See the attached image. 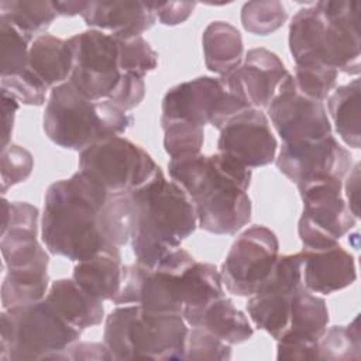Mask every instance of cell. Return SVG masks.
<instances>
[{"label":"cell","instance_id":"obj_1","mask_svg":"<svg viewBox=\"0 0 361 361\" xmlns=\"http://www.w3.org/2000/svg\"><path fill=\"white\" fill-rule=\"evenodd\" d=\"M168 169L172 180L190 197L197 226L204 231L231 235L250 223V168L217 152L171 159Z\"/></svg>","mask_w":361,"mask_h":361},{"label":"cell","instance_id":"obj_2","mask_svg":"<svg viewBox=\"0 0 361 361\" xmlns=\"http://www.w3.org/2000/svg\"><path fill=\"white\" fill-rule=\"evenodd\" d=\"M109 192L83 171L49 185L44 199L41 237L48 251L79 262L111 248L100 228Z\"/></svg>","mask_w":361,"mask_h":361},{"label":"cell","instance_id":"obj_3","mask_svg":"<svg viewBox=\"0 0 361 361\" xmlns=\"http://www.w3.org/2000/svg\"><path fill=\"white\" fill-rule=\"evenodd\" d=\"M130 195L133 200L131 248L137 262L152 268L179 248L180 243L196 230L195 206L176 182L165 178L159 166Z\"/></svg>","mask_w":361,"mask_h":361},{"label":"cell","instance_id":"obj_4","mask_svg":"<svg viewBox=\"0 0 361 361\" xmlns=\"http://www.w3.org/2000/svg\"><path fill=\"white\" fill-rule=\"evenodd\" d=\"M360 11L355 0H322L300 8L289 24V49L295 63H322L358 75Z\"/></svg>","mask_w":361,"mask_h":361},{"label":"cell","instance_id":"obj_5","mask_svg":"<svg viewBox=\"0 0 361 361\" xmlns=\"http://www.w3.org/2000/svg\"><path fill=\"white\" fill-rule=\"evenodd\" d=\"M188 326L180 313L120 305L106 317L103 343L111 360H180Z\"/></svg>","mask_w":361,"mask_h":361},{"label":"cell","instance_id":"obj_6","mask_svg":"<svg viewBox=\"0 0 361 361\" xmlns=\"http://www.w3.org/2000/svg\"><path fill=\"white\" fill-rule=\"evenodd\" d=\"M133 116L110 100H89L68 80L51 89L42 127L45 135L65 149L82 151L114 135L124 134Z\"/></svg>","mask_w":361,"mask_h":361},{"label":"cell","instance_id":"obj_7","mask_svg":"<svg viewBox=\"0 0 361 361\" xmlns=\"http://www.w3.org/2000/svg\"><path fill=\"white\" fill-rule=\"evenodd\" d=\"M0 360H55L78 341L82 330L66 323L45 300L3 309L0 314Z\"/></svg>","mask_w":361,"mask_h":361},{"label":"cell","instance_id":"obj_8","mask_svg":"<svg viewBox=\"0 0 361 361\" xmlns=\"http://www.w3.org/2000/svg\"><path fill=\"white\" fill-rule=\"evenodd\" d=\"M196 259L183 248H176L155 267L135 262L123 267L121 286L111 299L114 305H140L155 312L183 310L182 272Z\"/></svg>","mask_w":361,"mask_h":361},{"label":"cell","instance_id":"obj_9","mask_svg":"<svg viewBox=\"0 0 361 361\" xmlns=\"http://www.w3.org/2000/svg\"><path fill=\"white\" fill-rule=\"evenodd\" d=\"M158 169L151 155L138 144L114 135L79 152V171L97 180L109 193L131 192Z\"/></svg>","mask_w":361,"mask_h":361},{"label":"cell","instance_id":"obj_10","mask_svg":"<svg viewBox=\"0 0 361 361\" xmlns=\"http://www.w3.org/2000/svg\"><path fill=\"white\" fill-rule=\"evenodd\" d=\"M340 179H320L298 186L303 212L298 234L303 248H326L344 237L357 221L341 193Z\"/></svg>","mask_w":361,"mask_h":361},{"label":"cell","instance_id":"obj_11","mask_svg":"<svg viewBox=\"0 0 361 361\" xmlns=\"http://www.w3.org/2000/svg\"><path fill=\"white\" fill-rule=\"evenodd\" d=\"M73 55L69 82L89 100H109L121 80L117 38L100 30H87L68 38Z\"/></svg>","mask_w":361,"mask_h":361},{"label":"cell","instance_id":"obj_12","mask_svg":"<svg viewBox=\"0 0 361 361\" xmlns=\"http://www.w3.org/2000/svg\"><path fill=\"white\" fill-rule=\"evenodd\" d=\"M248 109L235 94L228 92L220 78L199 76L171 87L162 99L161 118H180L217 130L237 113Z\"/></svg>","mask_w":361,"mask_h":361},{"label":"cell","instance_id":"obj_13","mask_svg":"<svg viewBox=\"0 0 361 361\" xmlns=\"http://www.w3.org/2000/svg\"><path fill=\"white\" fill-rule=\"evenodd\" d=\"M278 257L275 233L265 226H251L233 243L221 265V282L235 296H252L271 275Z\"/></svg>","mask_w":361,"mask_h":361},{"label":"cell","instance_id":"obj_14","mask_svg":"<svg viewBox=\"0 0 361 361\" xmlns=\"http://www.w3.org/2000/svg\"><path fill=\"white\" fill-rule=\"evenodd\" d=\"M267 110L283 144L331 135V124L323 102L303 94L290 73L279 85Z\"/></svg>","mask_w":361,"mask_h":361},{"label":"cell","instance_id":"obj_15","mask_svg":"<svg viewBox=\"0 0 361 361\" xmlns=\"http://www.w3.org/2000/svg\"><path fill=\"white\" fill-rule=\"evenodd\" d=\"M300 285H303L300 254L278 257L271 275L247 303V312L255 327L278 340L289 323L290 296Z\"/></svg>","mask_w":361,"mask_h":361},{"label":"cell","instance_id":"obj_16","mask_svg":"<svg viewBox=\"0 0 361 361\" xmlns=\"http://www.w3.org/2000/svg\"><path fill=\"white\" fill-rule=\"evenodd\" d=\"M276 168L296 186L320 179H340L351 168L350 152L333 135L282 144L276 157Z\"/></svg>","mask_w":361,"mask_h":361},{"label":"cell","instance_id":"obj_17","mask_svg":"<svg viewBox=\"0 0 361 361\" xmlns=\"http://www.w3.org/2000/svg\"><path fill=\"white\" fill-rule=\"evenodd\" d=\"M217 148L247 168H258L275 161L278 141L267 116L259 109L248 107L223 126Z\"/></svg>","mask_w":361,"mask_h":361},{"label":"cell","instance_id":"obj_18","mask_svg":"<svg viewBox=\"0 0 361 361\" xmlns=\"http://www.w3.org/2000/svg\"><path fill=\"white\" fill-rule=\"evenodd\" d=\"M289 75L279 56L267 48L250 49L241 65L220 76L226 89L248 107H268L279 85Z\"/></svg>","mask_w":361,"mask_h":361},{"label":"cell","instance_id":"obj_19","mask_svg":"<svg viewBox=\"0 0 361 361\" xmlns=\"http://www.w3.org/2000/svg\"><path fill=\"white\" fill-rule=\"evenodd\" d=\"M0 248L6 268L49 259L37 240L38 209L27 202L1 200Z\"/></svg>","mask_w":361,"mask_h":361},{"label":"cell","instance_id":"obj_20","mask_svg":"<svg viewBox=\"0 0 361 361\" xmlns=\"http://www.w3.org/2000/svg\"><path fill=\"white\" fill-rule=\"evenodd\" d=\"M302 283L313 293L330 295L354 283L357 279L354 257L338 243L326 248H303Z\"/></svg>","mask_w":361,"mask_h":361},{"label":"cell","instance_id":"obj_21","mask_svg":"<svg viewBox=\"0 0 361 361\" xmlns=\"http://www.w3.org/2000/svg\"><path fill=\"white\" fill-rule=\"evenodd\" d=\"M80 16L86 25L93 30L109 31V34L118 38L141 35L157 20L152 1L130 0L87 1Z\"/></svg>","mask_w":361,"mask_h":361},{"label":"cell","instance_id":"obj_22","mask_svg":"<svg viewBox=\"0 0 361 361\" xmlns=\"http://www.w3.org/2000/svg\"><path fill=\"white\" fill-rule=\"evenodd\" d=\"M45 300L71 326L85 330L102 323L103 300L89 295L73 279H58L51 283Z\"/></svg>","mask_w":361,"mask_h":361},{"label":"cell","instance_id":"obj_23","mask_svg":"<svg viewBox=\"0 0 361 361\" xmlns=\"http://www.w3.org/2000/svg\"><path fill=\"white\" fill-rule=\"evenodd\" d=\"M73 55L68 39L51 34L34 38L28 52V69L49 89L69 80Z\"/></svg>","mask_w":361,"mask_h":361},{"label":"cell","instance_id":"obj_24","mask_svg":"<svg viewBox=\"0 0 361 361\" xmlns=\"http://www.w3.org/2000/svg\"><path fill=\"white\" fill-rule=\"evenodd\" d=\"M72 279L89 295L100 300H111L123 279L120 248L104 250L92 258L79 261L73 268Z\"/></svg>","mask_w":361,"mask_h":361},{"label":"cell","instance_id":"obj_25","mask_svg":"<svg viewBox=\"0 0 361 361\" xmlns=\"http://www.w3.org/2000/svg\"><path fill=\"white\" fill-rule=\"evenodd\" d=\"M202 45L206 68L220 76L233 72L244 59L241 34L230 23H210L203 31Z\"/></svg>","mask_w":361,"mask_h":361},{"label":"cell","instance_id":"obj_26","mask_svg":"<svg viewBox=\"0 0 361 361\" xmlns=\"http://www.w3.org/2000/svg\"><path fill=\"white\" fill-rule=\"evenodd\" d=\"M186 324L190 327H203L228 344L244 343L250 340L254 333L247 316L226 296L210 302L190 317Z\"/></svg>","mask_w":361,"mask_h":361},{"label":"cell","instance_id":"obj_27","mask_svg":"<svg viewBox=\"0 0 361 361\" xmlns=\"http://www.w3.org/2000/svg\"><path fill=\"white\" fill-rule=\"evenodd\" d=\"M327 323L329 310L324 299L300 285L290 296L289 323L281 337L319 341L327 329Z\"/></svg>","mask_w":361,"mask_h":361},{"label":"cell","instance_id":"obj_28","mask_svg":"<svg viewBox=\"0 0 361 361\" xmlns=\"http://www.w3.org/2000/svg\"><path fill=\"white\" fill-rule=\"evenodd\" d=\"M49 259L7 268L1 283V306L10 309L42 300L49 289Z\"/></svg>","mask_w":361,"mask_h":361},{"label":"cell","instance_id":"obj_29","mask_svg":"<svg viewBox=\"0 0 361 361\" xmlns=\"http://www.w3.org/2000/svg\"><path fill=\"white\" fill-rule=\"evenodd\" d=\"M185 322L206 307L210 302L224 296L220 271L207 262H192L182 272Z\"/></svg>","mask_w":361,"mask_h":361},{"label":"cell","instance_id":"obj_30","mask_svg":"<svg viewBox=\"0 0 361 361\" xmlns=\"http://www.w3.org/2000/svg\"><path fill=\"white\" fill-rule=\"evenodd\" d=\"M327 109L340 138L348 147L358 149L361 145L360 79H353L329 94Z\"/></svg>","mask_w":361,"mask_h":361},{"label":"cell","instance_id":"obj_31","mask_svg":"<svg viewBox=\"0 0 361 361\" xmlns=\"http://www.w3.org/2000/svg\"><path fill=\"white\" fill-rule=\"evenodd\" d=\"M58 13L51 0H1L0 18L31 37L45 34Z\"/></svg>","mask_w":361,"mask_h":361},{"label":"cell","instance_id":"obj_32","mask_svg":"<svg viewBox=\"0 0 361 361\" xmlns=\"http://www.w3.org/2000/svg\"><path fill=\"white\" fill-rule=\"evenodd\" d=\"M100 228L106 243L121 247L131 238L133 200L130 192L109 193L100 212Z\"/></svg>","mask_w":361,"mask_h":361},{"label":"cell","instance_id":"obj_33","mask_svg":"<svg viewBox=\"0 0 361 361\" xmlns=\"http://www.w3.org/2000/svg\"><path fill=\"white\" fill-rule=\"evenodd\" d=\"M161 127L164 130V148L171 159L200 154L204 140L202 126L180 118H161Z\"/></svg>","mask_w":361,"mask_h":361},{"label":"cell","instance_id":"obj_34","mask_svg":"<svg viewBox=\"0 0 361 361\" xmlns=\"http://www.w3.org/2000/svg\"><path fill=\"white\" fill-rule=\"evenodd\" d=\"M361 358L358 316L348 326L326 329L319 340V360L345 361Z\"/></svg>","mask_w":361,"mask_h":361},{"label":"cell","instance_id":"obj_35","mask_svg":"<svg viewBox=\"0 0 361 361\" xmlns=\"http://www.w3.org/2000/svg\"><path fill=\"white\" fill-rule=\"evenodd\" d=\"M34 37L24 34L11 23L0 18V71L1 76L17 75L28 68V52Z\"/></svg>","mask_w":361,"mask_h":361},{"label":"cell","instance_id":"obj_36","mask_svg":"<svg viewBox=\"0 0 361 361\" xmlns=\"http://www.w3.org/2000/svg\"><path fill=\"white\" fill-rule=\"evenodd\" d=\"M286 10L278 0L248 1L241 8V24L254 35H268L286 21Z\"/></svg>","mask_w":361,"mask_h":361},{"label":"cell","instance_id":"obj_37","mask_svg":"<svg viewBox=\"0 0 361 361\" xmlns=\"http://www.w3.org/2000/svg\"><path fill=\"white\" fill-rule=\"evenodd\" d=\"M116 38L118 44V68L121 73L144 78L158 66V54L142 38V35Z\"/></svg>","mask_w":361,"mask_h":361},{"label":"cell","instance_id":"obj_38","mask_svg":"<svg viewBox=\"0 0 361 361\" xmlns=\"http://www.w3.org/2000/svg\"><path fill=\"white\" fill-rule=\"evenodd\" d=\"M337 75V69L322 63H298L293 80L303 94L324 102L336 87Z\"/></svg>","mask_w":361,"mask_h":361},{"label":"cell","instance_id":"obj_39","mask_svg":"<svg viewBox=\"0 0 361 361\" xmlns=\"http://www.w3.org/2000/svg\"><path fill=\"white\" fill-rule=\"evenodd\" d=\"M230 345L203 327H192L188 331L183 358L195 361H226L231 358Z\"/></svg>","mask_w":361,"mask_h":361},{"label":"cell","instance_id":"obj_40","mask_svg":"<svg viewBox=\"0 0 361 361\" xmlns=\"http://www.w3.org/2000/svg\"><path fill=\"white\" fill-rule=\"evenodd\" d=\"M48 87L27 68L17 75L1 76V92L27 106H42Z\"/></svg>","mask_w":361,"mask_h":361},{"label":"cell","instance_id":"obj_41","mask_svg":"<svg viewBox=\"0 0 361 361\" xmlns=\"http://www.w3.org/2000/svg\"><path fill=\"white\" fill-rule=\"evenodd\" d=\"M34 168L31 152L17 144H8L1 149V193L8 188L28 179Z\"/></svg>","mask_w":361,"mask_h":361},{"label":"cell","instance_id":"obj_42","mask_svg":"<svg viewBox=\"0 0 361 361\" xmlns=\"http://www.w3.org/2000/svg\"><path fill=\"white\" fill-rule=\"evenodd\" d=\"M145 96L144 78L130 73H123L120 83L117 85L113 94L109 97L111 103L120 109L128 111L135 109Z\"/></svg>","mask_w":361,"mask_h":361},{"label":"cell","instance_id":"obj_43","mask_svg":"<svg viewBox=\"0 0 361 361\" xmlns=\"http://www.w3.org/2000/svg\"><path fill=\"white\" fill-rule=\"evenodd\" d=\"M276 341L278 360H319V341H307L293 337H281Z\"/></svg>","mask_w":361,"mask_h":361},{"label":"cell","instance_id":"obj_44","mask_svg":"<svg viewBox=\"0 0 361 361\" xmlns=\"http://www.w3.org/2000/svg\"><path fill=\"white\" fill-rule=\"evenodd\" d=\"M155 16L164 25L185 23L196 7V1H152Z\"/></svg>","mask_w":361,"mask_h":361},{"label":"cell","instance_id":"obj_45","mask_svg":"<svg viewBox=\"0 0 361 361\" xmlns=\"http://www.w3.org/2000/svg\"><path fill=\"white\" fill-rule=\"evenodd\" d=\"M55 360H111L104 343H72Z\"/></svg>","mask_w":361,"mask_h":361},{"label":"cell","instance_id":"obj_46","mask_svg":"<svg viewBox=\"0 0 361 361\" xmlns=\"http://www.w3.org/2000/svg\"><path fill=\"white\" fill-rule=\"evenodd\" d=\"M18 109V102L8 93L1 92V111H3V137H1V149L6 148L10 142V137L13 133L14 117Z\"/></svg>","mask_w":361,"mask_h":361},{"label":"cell","instance_id":"obj_47","mask_svg":"<svg viewBox=\"0 0 361 361\" xmlns=\"http://www.w3.org/2000/svg\"><path fill=\"white\" fill-rule=\"evenodd\" d=\"M344 189L350 212L354 217H360V164H355V166L350 171Z\"/></svg>","mask_w":361,"mask_h":361},{"label":"cell","instance_id":"obj_48","mask_svg":"<svg viewBox=\"0 0 361 361\" xmlns=\"http://www.w3.org/2000/svg\"><path fill=\"white\" fill-rule=\"evenodd\" d=\"M54 6L56 8L58 16H65V17H73L78 14H82L83 10L87 6V1H75V0H68V1H54Z\"/></svg>","mask_w":361,"mask_h":361}]
</instances>
